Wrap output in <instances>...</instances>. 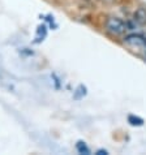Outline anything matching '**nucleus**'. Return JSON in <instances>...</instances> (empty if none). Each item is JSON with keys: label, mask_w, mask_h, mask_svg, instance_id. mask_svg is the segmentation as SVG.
I'll return each instance as SVG.
<instances>
[{"label": "nucleus", "mask_w": 146, "mask_h": 155, "mask_svg": "<svg viewBox=\"0 0 146 155\" xmlns=\"http://www.w3.org/2000/svg\"><path fill=\"white\" fill-rule=\"evenodd\" d=\"M97 154L98 155H103V154H107V151H106V150H98Z\"/></svg>", "instance_id": "6"}, {"label": "nucleus", "mask_w": 146, "mask_h": 155, "mask_svg": "<svg viewBox=\"0 0 146 155\" xmlns=\"http://www.w3.org/2000/svg\"><path fill=\"white\" fill-rule=\"evenodd\" d=\"M106 30L112 35H121L127 31L125 22L118 17H110L106 21Z\"/></svg>", "instance_id": "1"}, {"label": "nucleus", "mask_w": 146, "mask_h": 155, "mask_svg": "<svg viewBox=\"0 0 146 155\" xmlns=\"http://www.w3.org/2000/svg\"><path fill=\"white\" fill-rule=\"evenodd\" d=\"M128 121L131 123V125H137V127H140V125H142L144 124V120L141 119V117H137V116H133V115H131L129 117H128Z\"/></svg>", "instance_id": "5"}, {"label": "nucleus", "mask_w": 146, "mask_h": 155, "mask_svg": "<svg viewBox=\"0 0 146 155\" xmlns=\"http://www.w3.org/2000/svg\"><path fill=\"white\" fill-rule=\"evenodd\" d=\"M76 149H77V151H78L80 154H90V149L86 146V143L82 141H80V142H77V145H76Z\"/></svg>", "instance_id": "4"}, {"label": "nucleus", "mask_w": 146, "mask_h": 155, "mask_svg": "<svg viewBox=\"0 0 146 155\" xmlns=\"http://www.w3.org/2000/svg\"><path fill=\"white\" fill-rule=\"evenodd\" d=\"M134 21L138 25H145L146 24V9H144V8L137 9L134 13Z\"/></svg>", "instance_id": "3"}, {"label": "nucleus", "mask_w": 146, "mask_h": 155, "mask_svg": "<svg viewBox=\"0 0 146 155\" xmlns=\"http://www.w3.org/2000/svg\"><path fill=\"white\" fill-rule=\"evenodd\" d=\"M124 43L129 47H133V48H137V50H142L145 52V48H146V37L141 35V34H136V33H132L129 35H127L124 38Z\"/></svg>", "instance_id": "2"}]
</instances>
